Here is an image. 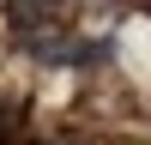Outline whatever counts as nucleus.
Masks as SVG:
<instances>
[{
  "label": "nucleus",
  "instance_id": "1",
  "mask_svg": "<svg viewBox=\"0 0 151 145\" xmlns=\"http://www.w3.org/2000/svg\"><path fill=\"white\" fill-rule=\"evenodd\" d=\"M6 18H18L24 30H30V24H42V18H55V12H48V6H6Z\"/></svg>",
  "mask_w": 151,
  "mask_h": 145
}]
</instances>
